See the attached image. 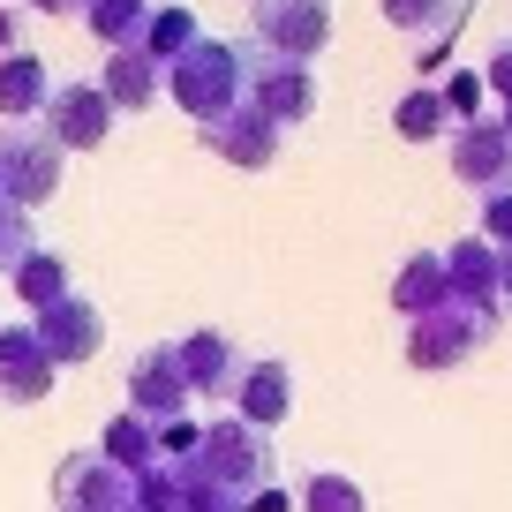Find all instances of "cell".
Segmentation results:
<instances>
[{
  "mask_svg": "<svg viewBox=\"0 0 512 512\" xmlns=\"http://www.w3.org/2000/svg\"><path fill=\"white\" fill-rule=\"evenodd\" d=\"M31 339L53 354V369H83L91 354H106V317H98L91 294H61L53 309L31 317Z\"/></svg>",
  "mask_w": 512,
  "mask_h": 512,
  "instance_id": "7",
  "label": "cell"
},
{
  "mask_svg": "<svg viewBox=\"0 0 512 512\" xmlns=\"http://www.w3.org/2000/svg\"><path fill=\"white\" fill-rule=\"evenodd\" d=\"M204 144L219 151L226 166H241V174H264V166L279 159V128L264 121V113L241 98L234 113H219V121H204Z\"/></svg>",
  "mask_w": 512,
  "mask_h": 512,
  "instance_id": "15",
  "label": "cell"
},
{
  "mask_svg": "<svg viewBox=\"0 0 512 512\" xmlns=\"http://www.w3.org/2000/svg\"><path fill=\"white\" fill-rule=\"evenodd\" d=\"M83 23H91V38H98V46L128 53V46H144L151 0H83Z\"/></svg>",
  "mask_w": 512,
  "mask_h": 512,
  "instance_id": "23",
  "label": "cell"
},
{
  "mask_svg": "<svg viewBox=\"0 0 512 512\" xmlns=\"http://www.w3.org/2000/svg\"><path fill=\"white\" fill-rule=\"evenodd\" d=\"M46 98H53V76H46V61H38V53H8V61H0V113H8V128H16V121H38V113H46Z\"/></svg>",
  "mask_w": 512,
  "mask_h": 512,
  "instance_id": "19",
  "label": "cell"
},
{
  "mask_svg": "<svg viewBox=\"0 0 512 512\" xmlns=\"http://www.w3.org/2000/svg\"><path fill=\"white\" fill-rule=\"evenodd\" d=\"M482 241H490L497 256L512 249V189H490V196H482Z\"/></svg>",
  "mask_w": 512,
  "mask_h": 512,
  "instance_id": "28",
  "label": "cell"
},
{
  "mask_svg": "<svg viewBox=\"0 0 512 512\" xmlns=\"http://www.w3.org/2000/svg\"><path fill=\"white\" fill-rule=\"evenodd\" d=\"M392 128H400L407 144H437V136L452 128V113H445V91H437V83L407 91V98H400V113H392Z\"/></svg>",
  "mask_w": 512,
  "mask_h": 512,
  "instance_id": "25",
  "label": "cell"
},
{
  "mask_svg": "<svg viewBox=\"0 0 512 512\" xmlns=\"http://www.w3.org/2000/svg\"><path fill=\"white\" fill-rule=\"evenodd\" d=\"M8 287H16V294H23V309H31V317H38V309H53V302H61V294H76V279H68V256L38 241V249L23 256L16 272H8Z\"/></svg>",
  "mask_w": 512,
  "mask_h": 512,
  "instance_id": "21",
  "label": "cell"
},
{
  "mask_svg": "<svg viewBox=\"0 0 512 512\" xmlns=\"http://www.w3.org/2000/svg\"><path fill=\"white\" fill-rule=\"evenodd\" d=\"M38 249V226H31V211H16V204H0V279L16 272L23 256Z\"/></svg>",
  "mask_w": 512,
  "mask_h": 512,
  "instance_id": "27",
  "label": "cell"
},
{
  "mask_svg": "<svg viewBox=\"0 0 512 512\" xmlns=\"http://www.w3.org/2000/svg\"><path fill=\"white\" fill-rule=\"evenodd\" d=\"M8 53H23V23L0 8V61H8Z\"/></svg>",
  "mask_w": 512,
  "mask_h": 512,
  "instance_id": "32",
  "label": "cell"
},
{
  "mask_svg": "<svg viewBox=\"0 0 512 512\" xmlns=\"http://www.w3.org/2000/svg\"><path fill=\"white\" fill-rule=\"evenodd\" d=\"M241 512H294V490H279V482H272V490H256Z\"/></svg>",
  "mask_w": 512,
  "mask_h": 512,
  "instance_id": "31",
  "label": "cell"
},
{
  "mask_svg": "<svg viewBox=\"0 0 512 512\" xmlns=\"http://www.w3.org/2000/svg\"><path fill=\"white\" fill-rule=\"evenodd\" d=\"M136 505V475H121L98 452H68L53 467V512H128Z\"/></svg>",
  "mask_w": 512,
  "mask_h": 512,
  "instance_id": "8",
  "label": "cell"
},
{
  "mask_svg": "<svg viewBox=\"0 0 512 512\" xmlns=\"http://www.w3.org/2000/svg\"><path fill=\"white\" fill-rule=\"evenodd\" d=\"M445 294H452V287H445V249H415V256L400 264V279H392V309H400L407 324L430 317Z\"/></svg>",
  "mask_w": 512,
  "mask_h": 512,
  "instance_id": "20",
  "label": "cell"
},
{
  "mask_svg": "<svg viewBox=\"0 0 512 512\" xmlns=\"http://www.w3.org/2000/svg\"><path fill=\"white\" fill-rule=\"evenodd\" d=\"M497 272H505V256L482 234H467V241L445 249V287L460 294V302H475V309H497Z\"/></svg>",
  "mask_w": 512,
  "mask_h": 512,
  "instance_id": "18",
  "label": "cell"
},
{
  "mask_svg": "<svg viewBox=\"0 0 512 512\" xmlns=\"http://www.w3.org/2000/svg\"><path fill=\"white\" fill-rule=\"evenodd\" d=\"M46 16H83V0H38Z\"/></svg>",
  "mask_w": 512,
  "mask_h": 512,
  "instance_id": "34",
  "label": "cell"
},
{
  "mask_svg": "<svg viewBox=\"0 0 512 512\" xmlns=\"http://www.w3.org/2000/svg\"><path fill=\"white\" fill-rule=\"evenodd\" d=\"M189 377H181L174 362V339H159V347H144L136 362H128V415H144V422H174L189 415Z\"/></svg>",
  "mask_w": 512,
  "mask_h": 512,
  "instance_id": "10",
  "label": "cell"
},
{
  "mask_svg": "<svg viewBox=\"0 0 512 512\" xmlns=\"http://www.w3.org/2000/svg\"><path fill=\"white\" fill-rule=\"evenodd\" d=\"M98 91H106V106H113V113H144V106H159V91H166V68L151 61L144 46H128V53H113V61H106Z\"/></svg>",
  "mask_w": 512,
  "mask_h": 512,
  "instance_id": "17",
  "label": "cell"
},
{
  "mask_svg": "<svg viewBox=\"0 0 512 512\" xmlns=\"http://www.w3.org/2000/svg\"><path fill=\"white\" fill-rule=\"evenodd\" d=\"M196 38H204V31H196L189 8H151V23H144V53H151L159 68H174L181 53L196 46Z\"/></svg>",
  "mask_w": 512,
  "mask_h": 512,
  "instance_id": "26",
  "label": "cell"
},
{
  "mask_svg": "<svg viewBox=\"0 0 512 512\" xmlns=\"http://www.w3.org/2000/svg\"><path fill=\"white\" fill-rule=\"evenodd\" d=\"M377 8H384V23H400V31L422 38L415 61H422V76H437V68H445V46L460 38V16L475 0H377Z\"/></svg>",
  "mask_w": 512,
  "mask_h": 512,
  "instance_id": "16",
  "label": "cell"
},
{
  "mask_svg": "<svg viewBox=\"0 0 512 512\" xmlns=\"http://www.w3.org/2000/svg\"><path fill=\"white\" fill-rule=\"evenodd\" d=\"M53 189H61V144H53L38 121H16L0 136V204L38 211Z\"/></svg>",
  "mask_w": 512,
  "mask_h": 512,
  "instance_id": "4",
  "label": "cell"
},
{
  "mask_svg": "<svg viewBox=\"0 0 512 512\" xmlns=\"http://www.w3.org/2000/svg\"><path fill=\"white\" fill-rule=\"evenodd\" d=\"M38 128H46L61 151H98V144L113 136V106H106V91H98V83H53Z\"/></svg>",
  "mask_w": 512,
  "mask_h": 512,
  "instance_id": "9",
  "label": "cell"
},
{
  "mask_svg": "<svg viewBox=\"0 0 512 512\" xmlns=\"http://www.w3.org/2000/svg\"><path fill=\"white\" fill-rule=\"evenodd\" d=\"M189 467L211 482V490H226L234 505H249L256 490H272V482H279V452H272V437L249 430V422H234V415L204 422V445L189 452Z\"/></svg>",
  "mask_w": 512,
  "mask_h": 512,
  "instance_id": "1",
  "label": "cell"
},
{
  "mask_svg": "<svg viewBox=\"0 0 512 512\" xmlns=\"http://www.w3.org/2000/svg\"><path fill=\"white\" fill-rule=\"evenodd\" d=\"M174 362H181V377H189V400H234L249 354H241L226 332H211V324H204V332L174 339Z\"/></svg>",
  "mask_w": 512,
  "mask_h": 512,
  "instance_id": "11",
  "label": "cell"
},
{
  "mask_svg": "<svg viewBox=\"0 0 512 512\" xmlns=\"http://www.w3.org/2000/svg\"><path fill=\"white\" fill-rule=\"evenodd\" d=\"M249 16H256V53H279L302 68L332 38V0H249Z\"/></svg>",
  "mask_w": 512,
  "mask_h": 512,
  "instance_id": "5",
  "label": "cell"
},
{
  "mask_svg": "<svg viewBox=\"0 0 512 512\" xmlns=\"http://www.w3.org/2000/svg\"><path fill=\"white\" fill-rule=\"evenodd\" d=\"M497 317H512V249H505V272H497Z\"/></svg>",
  "mask_w": 512,
  "mask_h": 512,
  "instance_id": "33",
  "label": "cell"
},
{
  "mask_svg": "<svg viewBox=\"0 0 512 512\" xmlns=\"http://www.w3.org/2000/svg\"><path fill=\"white\" fill-rule=\"evenodd\" d=\"M490 332H497V309H475V302H460V294H445L430 317L407 324V362L415 369H460V362H475V354L490 347Z\"/></svg>",
  "mask_w": 512,
  "mask_h": 512,
  "instance_id": "3",
  "label": "cell"
},
{
  "mask_svg": "<svg viewBox=\"0 0 512 512\" xmlns=\"http://www.w3.org/2000/svg\"><path fill=\"white\" fill-rule=\"evenodd\" d=\"M452 174L467 181V189H512V136H505V121H460L452 128Z\"/></svg>",
  "mask_w": 512,
  "mask_h": 512,
  "instance_id": "14",
  "label": "cell"
},
{
  "mask_svg": "<svg viewBox=\"0 0 512 512\" xmlns=\"http://www.w3.org/2000/svg\"><path fill=\"white\" fill-rule=\"evenodd\" d=\"M249 106L264 113L279 136H287L294 121H309V113H317V76H309L302 61H279V53H256V46H249Z\"/></svg>",
  "mask_w": 512,
  "mask_h": 512,
  "instance_id": "6",
  "label": "cell"
},
{
  "mask_svg": "<svg viewBox=\"0 0 512 512\" xmlns=\"http://www.w3.org/2000/svg\"><path fill=\"white\" fill-rule=\"evenodd\" d=\"M294 512H369V497H362L354 475L317 467V475H302V490H294Z\"/></svg>",
  "mask_w": 512,
  "mask_h": 512,
  "instance_id": "24",
  "label": "cell"
},
{
  "mask_svg": "<svg viewBox=\"0 0 512 512\" xmlns=\"http://www.w3.org/2000/svg\"><path fill=\"white\" fill-rule=\"evenodd\" d=\"M437 91H445V113H452V128H460V121H475V106H482V76H467V68H460V76H445Z\"/></svg>",
  "mask_w": 512,
  "mask_h": 512,
  "instance_id": "29",
  "label": "cell"
},
{
  "mask_svg": "<svg viewBox=\"0 0 512 512\" xmlns=\"http://www.w3.org/2000/svg\"><path fill=\"white\" fill-rule=\"evenodd\" d=\"M482 91H497V98L512 106V46H497V61L482 68Z\"/></svg>",
  "mask_w": 512,
  "mask_h": 512,
  "instance_id": "30",
  "label": "cell"
},
{
  "mask_svg": "<svg viewBox=\"0 0 512 512\" xmlns=\"http://www.w3.org/2000/svg\"><path fill=\"white\" fill-rule=\"evenodd\" d=\"M234 422H249V430H264L272 437L279 422L294 415V369L279 362V354H249V369H241V384H234Z\"/></svg>",
  "mask_w": 512,
  "mask_h": 512,
  "instance_id": "12",
  "label": "cell"
},
{
  "mask_svg": "<svg viewBox=\"0 0 512 512\" xmlns=\"http://www.w3.org/2000/svg\"><path fill=\"white\" fill-rule=\"evenodd\" d=\"M98 460H113L121 475H151L159 467V437H151L144 415H113L106 437H98Z\"/></svg>",
  "mask_w": 512,
  "mask_h": 512,
  "instance_id": "22",
  "label": "cell"
},
{
  "mask_svg": "<svg viewBox=\"0 0 512 512\" xmlns=\"http://www.w3.org/2000/svg\"><path fill=\"white\" fill-rule=\"evenodd\" d=\"M53 354L31 339V324H0V407H38L53 400Z\"/></svg>",
  "mask_w": 512,
  "mask_h": 512,
  "instance_id": "13",
  "label": "cell"
},
{
  "mask_svg": "<svg viewBox=\"0 0 512 512\" xmlns=\"http://www.w3.org/2000/svg\"><path fill=\"white\" fill-rule=\"evenodd\" d=\"M166 91L181 113H196V128L234 113L249 98V46H226V38H196L174 68H166Z\"/></svg>",
  "mask_w": 512,
  "mask_h": 512,
  "instance_id": "2",
  "label": "cell"
}]
</instances>
